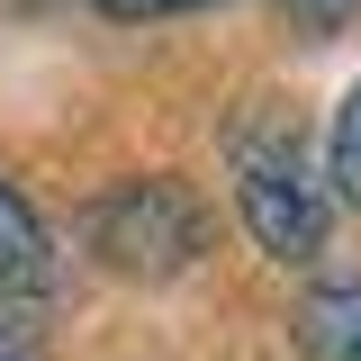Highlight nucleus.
<instances>
[{
	"mask_svg": "<svg viewBox=\"0 0 361 361\" xmlns=\"http://www.w3.org/2000/svg\"><path fill=\"white\" fill-rule=\"evenodd\" d=\"M235 199H244V226L271 262H316L325 253V226H334V199H325V172L298 135L262 118V127H235Z\"/></svg>",
	"mask_w": 361,
	"mask_h": 361,
	"instance_id": "nucleus-1",
	"label": "nucleus"
},
{
	"mask_svg": "<svg viewBox=\"0 0 361 361\" xmlns=\"http://www.w3.org/2000/svg\"><path fill=\"white\" fill-rule=\"evenodd\" d=\"M90 253L118 271V280H172L208 253V208H199V190L172 172H145V180H118L109 199H90Z\"/></svg>",
	"mask_w": 361,
	"mask_h": 361,
	"instance_id": "nucleus-2",
	"label": "nucleus"
},
{
	"mask_svg": "<svg viewBox=\"0 0 361 361\" xmlns=\"http://www.w3.org/2000/svg\"><path fill=\"white\" fill-rule=\"evenodd\" d=\"M307 361H361V280H316L289 316Z\"/></svg>",
	"mask_w": 361,
	"mask_h": 361,
	"instance_id": "nucleus-3",
	"label": "nucleus"
},
{
	"mask_svg": "<svg viewBox=\"0 0 361 361\" xmlns=\"http://www.w3.org/2000/svg\"><path fill=\"white\" fill-rule=\"evenodd\" d=\"M45 280H54V244H45L37 208L0 180V307H27Z\"/></svg>",
	"mask_w": 361,
	"mask_h": 361,
	"instance_id": "nucleus-4",
	"label": "nucleus"
},
{
	"mask_svg": "<svg viewBox=\"0 0 361 361\" xmlns=\"http://www.w3.org/2000/svg\"><path fill=\"white\" fill-rule=\"evenodd\" d=\"M325 180L343 190L361 208V82L343 90V109H334V145H325Z\"/></svg>",
	"mask_w": 361,
	"mask_h": 361,
	"instance_id": "nucleus-5",
	"label": "nucleus"
},
{
	"mask_svg": "<svg viewBox=\"0 0 361 361\" xmlns=\"http://www.w3.org/2000/svg\"><path fill=\"white\" fill-rule=\"evenodd\" d=\"M99 18H180V9H208V0H90Z\"/></svg>",
	"mask_w": 361,
	"mask_h": 361,
	"instance_id": "nucleus-6",
	"label": "nucleus"
},
{
	"mask_svg": "<svg viewBox=\"0 0 361 361\" xmlns=\"http://www.w3.org/2000/svg\"><path fill=\"white\" fill-rule=\"evenodd\" d=\"M0 361H37V325H27V307H0Z\"/></svg>",
	"mask_w": 361,
	"mask_h": 361,
	"instance_id": "nucleus-7",
	"label": "nucleus"
},
{
	"mask_svg": "<svg viewBox=\"0 0 361 361\" xmlns=\"http://www.w3.org/2000/svg\"><path fill=\"white\" fill-rule=\"evenodd\" d=\"M280 9H289V18H298V27H316V37H325V27H343V18H353V0H280Z\"/></svg>",
	"mask_w": 361,
	"mask_h": 361,
	"instance_id": "nucleus-8",
	"label": "nucleus"
}]
</instances>
